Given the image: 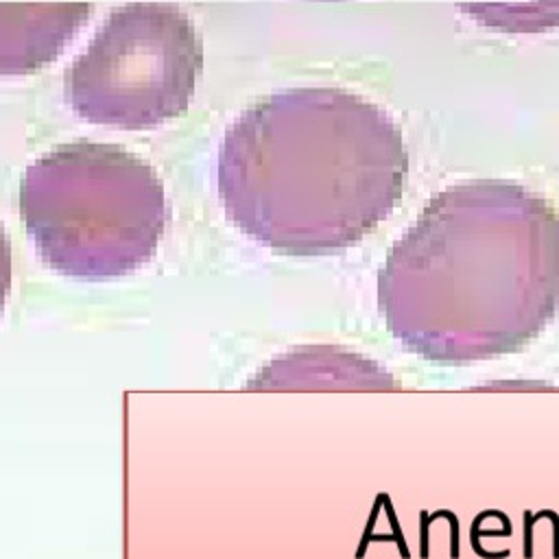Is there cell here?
I'll use <instances>...</instances> for the list:
<instances>
[{
	"label": "cell",
	"instance_id": "obj_1",
	"mask_svg": "<svg viewBox=\"0 0 559 559\" xmlns=\"http://www.w3.org/2000/svg\"><path fill=\"white\" fill-rule=\"evenodd\" d=\"M395 341L463 365L531 343L559 310V214L522 183L474 179L437 192L378 273Z\"/></svg>",
	"mask_w": 559,
	"mask_h": 559
},
{
	"label": "cell",
	"instance_id": "obj_2",
	"mask_svg": "<svg viewBox=\"0 0 559 559\" xmlns=\"http://www.w3.org/2000/svg\"><path fill=\"white\" fill-rule=\"evenodd\" d=\"M408 148L386 109L343 87L273 92L218 146V197L251 240L325 255L371 234L404 194Z\"/></svg>",
	"mask_w": 559,
	"mask_h": 559
},
{
	"label": "cell",
	"instance_id": "obj_3",
	"mask_svg": "<svg viewBox=\"0 0 559 559\" xmlns=\"http://www.w3.org/2000/svg\"><path fill=\"white\" fill-rule=\"evenodd\" d=\"M17 205L41 260L74 280L133 273L168 225L155 168L118 144L87 140L37 157L20 179Z\"/></svg>",
	"mask_w": 559,
	"mask_h": 559
},
{
	"label": "cell",
	"instance_id": "obj_4",
	"mask_svg": "<svg viewBox=\"0 0 559 559\" xmlns=\"http://www.w3.org/2000/svg\"><path fill=\"white\" fill-rule=\"evenodd\" d=\"M203 70L194 22L173 2L114 9L63 76L70 109L114 129H155L181 116Z\"/></svg>",
	"mask_w": 559,
	"mask_h": 559
},
{
	"label": "cell",
	"instance_id": "obj_5",
	"mask_svg": "<svg viewBox=\"0 0 559 559\" xmlns=\"http://www.w3.org/2000/svg\"><path fill=\"white\" fill-rule=\"evenodd\" d=\"M247 391H393V376L378 362L336 345H304L266 362Z\"/></svg>",
	"mask_w": 559,
	"mask_h": 559
},
{
	"label": "cell",
	"instance_id": "obj_6",
	"mask_svg": "<svg viewBox=\"0 0 559 559\" xmlns=\"http://www.w3.org/2000/svg\"><path fill=\"white\" fill-rule=\"evenodd\" d=\"M90 11V4L2 2V72H31L52 59Z\"/></svg>",
	"mask_w": 559,
	"mask_h": 559
}]
</instances>
